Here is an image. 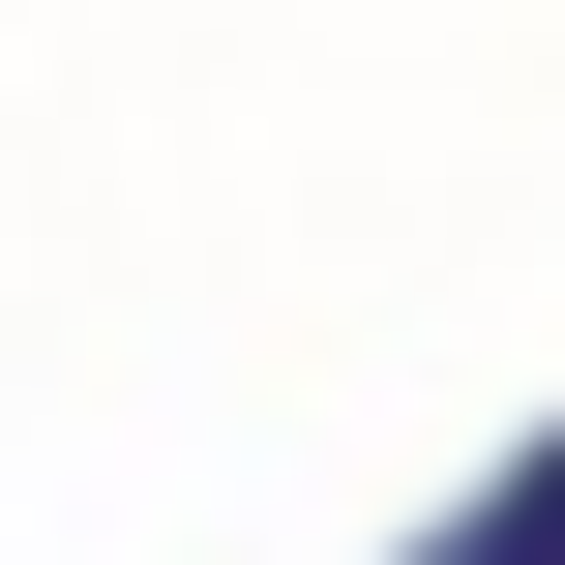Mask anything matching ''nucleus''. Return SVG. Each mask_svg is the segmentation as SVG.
Here are the masks:
<instances>
[{
	"label": "nucleus",
	"instance_id": "nucleus-1",
	"mask_svg": "<svg viewBox=\"0 0 565 565\" xmlns=\"http://www.w3.org/2000/svg\"><path fill=\"white\" fill-rule=\"evenodd\" d=\"M447 565H565V417L507 447V477H477V536H447Z\"/></svg>",
	"mask_w": 565,
	"mask_h": 565
}]
</instances>
